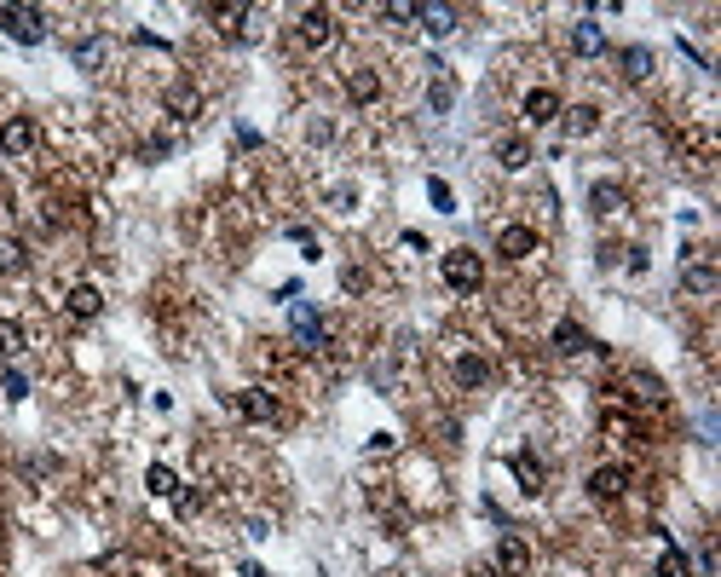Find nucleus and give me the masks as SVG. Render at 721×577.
Returning a JSON list of instances; mask_svg holds the SVG:
<instances>
[{
    "instance_id": "5",
    "label": "nucleus",
    "mask_w": 721,
    "mask_h": 577,
    "mask_svg": "<svg viewBox=\"0 0 721 577\" xmlns=\"http://www.w3.org/2000/svg\"><path fill=\"white\" fill-rule=\"evenodd\" d=\"M231 404H237L248 422H277V399L265 387H243V393H231Z\"/></svg>"
},
{
    "instance_id": "11",
    "label": "nucleus",
    "mask_w": 721,
    "mask_h": 577,
    "mask_svg": "<svg viewBox=\"0 0 721 577\" xmlns=\"http://www.w3.org/2000/svg\"><path fill=\"white\" fill-rule=\"evenodd\" d=\"M623 491H630V474H623V467H594L589 474V496H601V503H618Z\"/></svg>"
},
{
    "instance_id": "32",
    "label": "nucleus",
    "mask_w": 721,
    "mask_h": 577,
    "mask_svg": "<svg viewBox=\"0 0 721 577\" xmlns=\"http://www.w3.org/2000/svg\"><path fill=\"white\" fill-rule=\"evenodd\" d=\"M428 197H433V208H445V214L457 208V197H450V185H445V179H433V185H428Z\"/></svg>"
},
{
    "instance_id": "1",
    "label": "nucleus",
    "mask_w": 721,
    "mask_h": 577,
    "mask_svg": "<svg viewBox=\"0 0 721 577\" xmlns=\"http://www.w3.org/2000/svg\"><path fill=\"white\" fill-rule=\"evenodd\" d=\"M438 266H445V284L457 289V294H474V289L485 284V260L474 255V248H450Z\"/></svg>"
},
{
    "instance_id": "15",
    "label": "nucleus",
    "mask_w": 721,
    "mask_h": 577,
    "mask_svg": "<svg viewBox=\"0 0 721 577\" xmlns=\"http://www.w3.org/2000/svg\"><path fill=\"white\" fill-rule=\"evenodd\" d=\"M572 46H577L583 58H601V53H606V35H601V24L577 18V24H572Z\"/></svg>"
},
{
    "instance_id": "12",
    "label": "nucleus",
    "mask_w": 721,
    "mask_h": 577,
    "mask_svg": "<svg viewBox=\"0 0 721 577\" xmlns=\"http://www.w3.org/2000/svg\"><path fill=\"white\" fill-rule=\"evenodd\" d=\"M496 566H503L508 577H525V572H531V549H525V543L508 532L503 543H496Z\"/></svg>"
},
{
    "instance_id": "26",
    "label": "nucleus",
    "mask_w": 721,
    "mask_h": 577,
    "mask_svg": "<svg viewBox=\"0 0 721 577\" xmlns=\"http://www.w3.org/2000/svg\"><path fill=\"white\" fill-rule=\"evenodd\" d=\"M0 352H6V358H18V352H24V323L0 318Z\"/></svg>"
},
{
    "instance_id": "18",
    "label": "nucleus",
    "mask_w": 721,
    "mask_h": 577,
    "mask_svg": "<svg viewBox=\"0 0 721 577\" xmlns=\"http://www.w3.org/2000/svg\"><path fill=\"white\" fill-rule=\"evenodd\" d=\"M347 92H352V104H375V99H381V75H375V70H352Z\"/></svg>"
},
{
    "instance_id": "6",
    "label": "nucleus",
    "mask_w": 721,
    "mask_h": 577,
    "mask_svg": "<svg viewBox=\"0 0 721 577\" xmlns=\"http://www.w3.org/2000/svg\"><path fill=\"white\" fill-rule=\"evenodd\" d=\"M525 121H531V128L560 121V92H554V87H531V92H525Z\"/></svg>"
},
{
    "instance_id": "13",
    "label": "nucleus",
    "mask_w": 721,
    "mask_h": 577,
    "mask_svg": "<svg viewBox=\"0 0 721 577\" xmlns=\"http://www.w3.org/2000/svg\"><path fill=\"white\" fill-rule=\"evenodd\" d=\"M64 306H70V318H99V312H104V294L92 289V284H75V289L64 294Z\"/></svg>"
},
{
    "instance_id": "21",
    "label": "nucleus",
    "mask_w": 721,
    "mask_h": 577,
    "mask_svg": "<svg viewBox=\"0 0 721 577\" xmlns=\"http://www.w3.org/2000/svg\"><path fill=\"white\" fill-rule=\"evenodd\" d=\"M618 64H623V75H630V82H647V75H652V53H647V46H623Z\"/></svg>"
},
{
    "instance_id": "33",
    "label": "nucleus",
    "mask_w": 721,
    "mask_h": 577,
    "mask_svg": "<svg viewBox=\"0 0 721 577\" xmlns=\"http://www.w3.org/2000/svg\"><path fill=\"white\" fill-rule=\"evenodd\" d=\"M174 508H179V514H197V508H202V496L179 486V491H174Z\"/></svg>"
},
{
    "instance_id": "3",
    "label": "nucleus",
    "mask_w": 721,
    "mask_h": 577,
    "mask_svg": "<svg viewBox=\"0 0 721 577\" xmlns=\"http://www.w3.org/2000/svg\"><path fill=\"white\" fill-rule=\"evenodd\" d=\"M294 41H301L306 53H323V46L335 41V18H329L323 6H306L301 18H294Z\"/></svg>"
},
{
    "instance_id": "24",
    "label": "nucleus",
    "mask_w": 721,
    "mask_h": 577,
    "mask_svg": "<svg viewBox=\"0 0 721 577\" xmlns=\"http://www.w3.org/2000/svg\"><path fill=\"white\" fill-rule=\"evenodd\" d=\"M589 202H594V214H618L623 208V191H618V185H594Z\"/></svg>"
},
{
    "instance_id": "28",
    "label": "nucleus",
    "mask_w": 721,
    "mask_h": 577,
    "mask_svg": "<svg viewBox=\"0 0 721 577\" xmlns=\"http://www.w3.org/2000/svg\"><path fill=\"white\" fill-rule=\"evenodd\" d=\"M428 104H433V111H438V116H445V111H450V104H457V87H450V82H445V75H438V82L428 87Z\"/></svg>"
},
{
    "instance_id": "34",
    "label": "nucleus",
    "mask_w": 721,
    "mask_h": 577,
    "mask_svg": "<svg viewBox=\"0 0 721 577\" xmlns=\"http://www.w3.org/2000/svg\"><path fill=\"white\" fill-rule=\"evenodd\" d=\"M237 577H265V572H260V566H243V572H237Z\"/></svg>"
},
{
    "instance_id": "19",
    "label": "nucleus",
    "mask_w": 721,
    "mask_h": 577,
    "mask_svg": "<svg viewBox=\"0 0 721 577\" xmlns=\"http://www.w3.org/2000/svg\"><path fill=\"white\" fill-rule=\"evenodd\" d=\"M566 116V133L572 139H589L594 128H601V111H594V104H572V111H560Z\"/></svg>"
},
{
    "instance_id": "22",
    "label": "nucleus",
    "mask_w": 721,
    "mask_h": 577,
    "mask_svg": "<svg viewBox=\"0 0 721 577\" xmlns=\"http://www.w3.org/2000/svg\"><path fill=\"white\" fill-rule=\"evenodd\" d=\"M457 381H462V387H485V381H491V364H485V358H474V352H462V358H457Z\"/></svg>"
},
{
    "instance_id": "20",
    "label": "nucleus",
    "mask_w": 721,
    "mask_h": 577,
    "mask_svg": "<svg viewBox=\"0 0 721 577\" xmlns=\"http://www.w3.org/2000/svg\"><path fill=\"white\" fill-rule=\"evenodd\" d=\"M594 347V341H589V330H583V323H560V330H554V352H589Z\"/></svg>"
},
{
    "instance_id": "23",
    "label": "nucleus",
    "mask_w": 721,
    "mask_h": 577,
    "mask_svg": "<svg viewBox=\"0 0 721 577\" xmlns=\"http://www.w3.org/2000/svg\"><path fill=\"white\" fill-rule=\"evenodd\" d=\"M658 577H693V566H687V554L676 543H664V554H658Z\"/></svg>"
},
{
    "instance_id": "9",
    "label": "nucleus",
    "mask_w": 721,
    "mask_h": 577,
    "mask_svg": "<svg viewBox=\"0 0 721 577\" xmlns=\"http://www.w3.org/2000/svg\"><path fill=\"white\" fill-rule=\"evenodd\" d=\"M496 255H508V260L537 255V231H531V226H503V231H496Z\"/></svg>"
},
{
    "instance_id": "31",
    "label": "nucleus",
    "mask_w": 721,
    "mask_h": 577,
    "mask_svg": "<svg viewBox=\"0 0 721 577\" xmlns=\"http://www.w3.org/2000/svg\"><path fill=\"white\" fill-rule=\"evenodd\" d=\"M381 18L387 24H416V6L410 0H393V6H381Z\"/></svg>"
},
{
    "instance_id": "2",
    "label": "nucleus",
    "mask_w": 721,
    "mask_h": 577,
    "mask_svg": "<svg viewBox=\"0 0 721 577\" xmlns=\"http://www.w3.org/2000/svg\"><path fill=\"white\" fill-rule=\"evenodd\" d=\"M0 29H6L12 41L35 46V41H46V12L41 6H0Z\"/></svg>"
},
{
    "instance_id": "7",
    "label": "nucleus",
    "mask_w": 721,
    "mask_h": 577,
    "mask_svg": "<svg viewBox=\"0 0 721 577\" xmlns=\"http://www.w3.org/2000/svg\"><path fill=\"white\" fill-rule=\"evenodd\" d=\"M289 330H294V341H301L306 352H318L323 341H329V335H323V318H318L312 306H294V312H289Z\"/></svg>"
},
{
    "instance_id": "4",
    "label": "nucleus",
    "mask_w": 721,
    "mask_h": 577,
    "mask_svg": "<svg viewBox=\"0 0 721 577\" xmlns=\"http://www.w3.org/2000/svg\"><path fill=\"white\" fill-rule=\"evenodd\" d=\"M681 289H687V294H716V289H721V272H716L710 260L698 255V248H687V266H681Z\"/></svg>"
},
{
    "instance_id": "14",
    "label": "nucleus",
    "mask_w": 721,
    "mask_h": 577,
    "mask_svg": "<svg viewBox=\"0 0 721 577\" xmlns=\"http://www.w3.org/2000/svg\"><path fill=\"white\" fill-rule=\"evenodd\" d=\"M496 162L508 168V174H520V168H531V145L520 133H508V139H496Z\"/></svg>"
},
{
    "instance_id": "10",
    "label": "nucleus",
    "mask_w": 721,
    "mask_h": 577,
    "mask_svg": "<svg viewBox=\"0 0 721 577\" xmlns=\"http://www.w3.org/2000/svg\"><path fill=\"white\" fill-rule=\"evenodd\" d=\"M162 111L174 116V121H197L202 116V92L197 87H168L162 92Z\"/></svg>"
},
{
    "instance_id": "8",
    "label": "nucleus",
    "mask_w": 721,
    "mask_h": 577,
    "mask_svg": "<svg viewBox=\"0 0 721 577\" xmlns=\"http://www.w3.org/2000/svg\"><path fill=\"white\" fill-rule=\"evenodd\" d=\"M0 150H6V156H29V150H35V121H24V116L0 121Z\"/></svg>"
},
{
    "instance_id": "17",
    "label": "nucleus",
    "mask_w": 721,
    "mask_h": 577,
    "mask_svg": "<svg viewBox=\"0 0 721 577\" xmlns=\"http://www.w3.org/2000/svg\"><path fill=\"white\" fill-rule=\"evenodd\" d=\"M70 58H75V70H99L104 58H110V41H104V35H87V41H75Z\"/></svg>"
},
{
    "instance_id": "29",
    "label": "nucleus",
    "mask_w": 721,
    "mask_h": 577,
    "mask_svg": "<svg viewBox=\"0 0 721 577\" xmlns=\"http://www.w3.org/2000/svg\"><path fill=\"white\" fill-rule=\"evenodd\" d=\"M0 272H6V277H18V272H24V243H12V237L0 243Z\"/></svg>"
},
{
    "instance_id": "30",
    "label": "nucleus",
    "mask_w": 721,
    "mask_h": 577,
    "mask_svg": "<svg viewBox=\"0 0 721 577\" xmlns=\"http://www.w3.org/2000/svg\"><path fill=\"white\" fill-rule=\"evenodd\" d=\"M0 387H6V399H12V404H18V399L29 393V376H24V370H6V376H0Z\"/></svg>"
},
{
    "instance_id": "27",
    "label": "nucleus",
    "mask_w": 721,
    "mask_h": 577,
    "mask_svg": "<svg viewBox=\"0 0 721 577\" xmlns=\"http://www.w3.org/2000/svg\"><path fill=\"white\" fill-rule=\"evenodd\" d=\"M514 474H520V486H525L531 496H537V491H543V467H537V462H531V457H514Z\"/></svg>"
},
{
    "instance_id": "16",
    "label": "nucleus",
    "mask_w": 721,
    "mask_h": 577,
    "mask_svg": "<svg viewBox=\"0 0 721 577\" xmlns=\"http://www.w3.org/2000/svg\"><path fill=\"white\" fill-rule=\"evenodd\" d=\"M416 24L428 29V35H450V29H457V6H416Z\"/></svg>"
},
{
    "instance_id": "25",
    "label": "nucleus",
    "mask_w": 721,
    "mask_h": 577,
    "mask_svg": "<svg viewBox=\"0 0 721 577\" xmlns=\"http://www.w3.org/2000/svg\"><path fill=\"white\" fill-rule=\"evenodd\" d=\"M145 486H150L156 496H174V491H179V479H174V467H162V462H156L150 474H145Z\"/></svg>"
}]
</instances>
